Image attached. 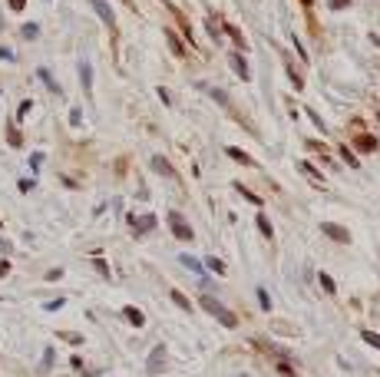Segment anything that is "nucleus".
<instances>
[{
  "label": "nucleus",
  "instance_id": "f257e3e1",
  "mask_svg": "<svg viewBox=\"0 0 380 377\" xmlns=\"http://www.w3.org/2000/svg\"><path fill=\"white\" fill-rule=\"evenodd\" d=\"M198 308L208 311V314H212V318H215L218 324H225V328H235V324H238L235 311H228L225 304H222L218 298H212V295H198Z\"/></svg>",
  "mask_w": 380,
  "mask_h": 377
},
{
  "label": "nucleus",
  "instance_id": "f03ea898",
  "mask_svg": "<svg viewBox=\"0 0 380 377\" xmlns=\"http://www.w3.org/2000/svg\"><path fill=\"white\" fill-rule=\"evenodd\" d=\"M169 228H172V235L182 238V242H192V238H195V232L189 228V222H185L179 212H169Z\"/></svg>",
  "mask_w": 380,
  "mask_h": 377
},
{
  "label": "nucleus",
  "instance_id": "7ed1b4c3",
  "mask_svg": "<svg viewBox=\"0 0 380 377\" xmlns=\"http://www.w3.org/2000/svg\"><path fill=\"white\" fill-rule=\"evenodd\" d=\"M321 228H324V235H327V238H334V242H341V245H347V242H350V232H347V228H344V225L324 222V225H321Z\"/></svg>",
  "mask_w": 380,
  "mask_h": 377
},
{
  "label": "nucleus",
  "instance_id": "20e7f679",
  "mask_svg": "<svg viewBox=\"0 0 380 377\" xmlns=\"http://www.w3.org/2000/svg\"><path fill=\"white\" fill-rule=\"evenodd\" d=\"M89 3L96 7V13L103 17V23H106L109 30H116V17H113V10H109V3H106V0H89Z\"/></svg>",
  "mask_w": 380,
  "mask_h": 377
},
{
  "label": "nucleus",
  "instance_id": "39448f33",
  "mask_svg": "<svg viewBox=\"0 0 380 377\" xmlns=\"http://www.w3.org/2000/svg\"><path fill=\"white\" fill-rule=\"evenodd\" d=\"M225 34L231 37V43H235V50H238V53H245V50H248V43H245V37H241V30L235 27V23H225Z\"/></svg>",
  "mask_w": 380,
  "mask_h": 377
},
{
  "label": "nucleus",
  "instance_id": "423d86ee",
  "mask_svg": "<svg viewBox=\"0 0 380 377\" xmlns=\"http://www.w3.org/2000/svg\"><path fill=\"white\" fill-rule=\"evenodd\" d=\"M79 83H83V93H86V96H93V70H89L86 60L79 63Z\"/></svg>",
  "mask_w": 380,
  "mask_h": 377
},
{
  "label": "nucleus",
  "instance_id": "0eeeda50",
  "mask_svg": "<svg viewBox=\"0 0 380 377\" xmlns=\"http://www.w3.org/2000/svg\"><path fill=\"white\" fill-rule=\"evenodd\" d=\"M129 225H136V232H152L155 228V215H129Z\"/></svg>",
  "mask_w": 380,
  "mask_h": 377
},
{
  "label": "nucleus",
  "instance_id": "6e6552de",
  "mask_svg": "<svg viewBox=\"0 0 380 377\" xmlns=\"http://www.w3.org/2000/svg\"><path fill=\"white\" fill-rule=\"evenodd\" d=\"M377 136H370V133H357V149L360 152H377Z\"/></svg>",
  "mask_w": 380,
  "mask_h": 377
},
{
  "label": "nucleus",
  "instance_id": "1a4fd4ad",
  "mask_svg": "<svg viewBox=\"0 0 380 377\" xmlns=\"http://www.w3.org/2000/svg\"><path fill=\"white\" fill-rule=\"evenodd\" d=\"M231 70L238 73V79H251V70H248V63H245L241 53H231Z\"/></svg>",
  "mask_w": 380,
  "mask_h": 377
},
{
  "label": "nucleus",
  "instance_id": "9d476101",
  "mask_svg": "<svg viewBox=\"0 0 380 377\" xmlns=\"http://www.w3.org/2000/svg\"><path fill=\"white\" fill-rule=\"evenodd\" d=\"M149 166L155 169V172H159V176H165V179H172V176H175V169L169 166V162H165L162 155H152V159H149Z\"/></svg>",
  "mask_w": 380,
  "mask_h": 377
},
{
  "label": "nucleus",
  "instance_id": "9b49d317",
  "mask_svg": "<svg viewBox=\"0 0 380 377\" xmlns=\"http://www.w3.org/2000/svg\"><path fill=\"white\" fill-rule=\"evenodd\" d=\"M122 318H126L132 328H142V324H146V314H142L139 308H132V304H129V308H122Z\"/></svg>",
  "mask_w": 380,
  "mask_h": 377
},
{
  "label": "nucleus",
  "instance_id": "f8f14e48",
  "mask_svg": "<svg viewBox=\"0 0 380 377\" xmlns=\"http://www.w3.org/2000/svg\"><path fill=\"white\" fill-rule=\"evenodd\" d=\"M162 364H165V344H159L149 357V371H162Z\"/></svg>",
  "mask_w": 380,
  "mask_h": 377
},
{
  "label": "nucleus",
  "instance_id": "ddd939ff",
  "mask_svg": "<svg viewBox=\"0 0 380 377\" xmlns=\"http://www.w3.org/2000/svg\"><path fill=\"white\" fill-rule=\"evenodd\" d=\"M182 265H185V268H192V271H195V275L202 278V281H208V275H205V268H202V262H198V258H192V255H182Z\"/></svg>",
  "mask_w": 380,
  "mask_h": 377
},
{
  "label": "nucleus",
  "instance_id": "4468645a",
  "mask_svg": "<svg viewBox=\"0 0 380 377\" xmlns=\"http://www.w3.org/2000/svg\"><path fill=\"white\" fill-rule=\"evenodd\" d=\"M225 152H228V155H231V159H235V162H241V166H255V159H251V155H248V152H241L238 146H228Z\"/></svg>",
  "mask_w": 380,
  "mask_h": 377
},
{
  "label": "nucleus",
  "instance_id": "2eb2a0df",
  "mask_svg": "<svg viewBox=\"0 0 380 377\" xmlns=\"http://www.w3.org/2000/svg\"><path fill=\"white\" fill-rule=\"evenodd\" d=\"M298 169H301V176H307L311 182H317V186H324V176L317 172L314 166H307V162H298Z\"/></svg>",
  "mask_w": 380,
  "mask_h": 377
},
{
  "label": "nucleus",
  "instance_id": "dca6fc26",
  "mask_svg": "<svg viewBox=\"0 0 380 377\" xmlns=\"http://www.w3.org/2000/svg\"><path fill=\"white\" fill-rule=\"evenodd\" d=\"M172 301H175V308H182V311H195V308H192V301L185 298L179 288H172Z\"/></svg>",
  "mask_w": 380,
  "mask_h": 377
},
{
  "label": "nucleus",
  "instance_id": "f3484780",
  "mask_svg": "<svg viewBox=\"0 0 380 377\" xmlns=\"http://www.w3.org/2000/svg\"><path fill=\"white\" fill-rule=\"evenodd\" d=\"M93 268H96V271H99V275H103V278H113V271H109V265H106V258L99 255V252H96V255H93Z\"/></svg>",
  "mask_w": 380,
  "mask_h": 377
},
{
  "label": "nucleus",
  "instance_id": "a211bd4d",
  "mask_svg": "<svg viewBox=\"0 0 380 377\" xmlns=\"http://www.w3.org/2000/svg\"><path fill=\"white\" fill-rule=\"evenodd\" d=\"M235 188H238V195H245V199H248L251 205H261V199H258V195H255V192H251L248 186H241V182H235Z\"/></svg>",
  "mask_w": 380,
  "mask_h": 377
},
{
  "label": "nucleus",
  "instance_id": "6ab92c4d",
  "mask_svg": "<svg viewBox=\"0 0 380 377\" xmlns=\"http://www.w3.org/2000/svg\"><path fill=\"white\" fill-rule=\"evenodd\" d=\"M317 281H321V288H324V291H331V295H334V291H337V285H334V278L327 275V271H321V275H317Z\"/></svg>",
  "mask_w": 380,
  "mask_h": 377
},
{
  "label": "nucleus",
  "instance_id": "aec40b11",
  "mask_svg": "<svg viewBox=\"0 0 380 377\" xmlns=\"http://www.w3.org/2000/svg\"><path fill=\"white\" fill-rule=\"evenodd\" d=\"M360 341H367L370 347H377V351H380V334L377 331H360Z\"/></svg>",
  "mask_w": 380,
  "mask_h": 377
},
{
  "label": "nucleus",
  "instance_id": "412c9836",
  "mask_svg": "<svg viewBox=\"0 0 380 377\" xmlns=\"http://www.w3.org/2000/svg\"><path fill=\"white\" fill-rule=\"evenodd\" d=\"M341 159H344V162H347V166H350V169H357V166H360V162H357V155L350 152L347 146H341Z\"/></svg>",
  "mask_w": 380,
  "mask_h": 377
},
{
  "label": "nucleus",
  "instance_id": "4be33fe9",
  "mask_svg": "<svg viewBox=\"0 0 380 377\" xmlns=\"http://www.w3.org/2000/svg\"><path fill=\"white\" fill-rule=\"evenodd\" d=\"M205 265H208V271H215V275H228V268L218 262V258H205Z\"/></svg>",
  "mask_w": 380,
  "mask_h": 377
},
{
  "label": "nucleus",
  "instance_id": "5701e85b",
  "mask_svg": "<svg viewBox=\"0 0 380 377\" xmlns=\"http://www.w3.org/2000/svg\"><path fill=\"white\" fill-rule=\"evenodd\" d=\"M258 232L265 235V238H271L274 235V228H271V222H268V219H265V215H258Z\"/></svg>",
  "mask_w": 380,
  "mask_h": 377
},
{
  "label": "nucleus",
  "instance_id": "b1692460",
  "mask_svg": "<svg viewBox=\"0 0 380 377\" xmlns=\"http://www.w3.org/2000/svg\"><path fill=\"white\" fill-rule=\"evenodd\" d=\"M20 34H23V40H37V37H40V27H37V23H27Z\"/></svg>",
  "mask_w": 380,
  "mask_h": 377
},
{
  "label": "nucleus",
  "instance_id": "393cba45",
  "mask_svg": "<svg viewBox=\"0 0 380 377\" xmlns=\"http://www.w3.org/2000/svg\"><path fill=\"white\" fill-rule=\"evenodd\" d=\"M165 40H169V46H172L175 53H182V50H185V46H182V43H179V37H175V34H172V30H165Z\"/></svg>",
  "mask_w": 380,
  "mask_h": 377
},
{
  "label": "nucleus",
  "instance_id": "a878e982",
  "mask_svg": "<svg viewBox=\"0 0 380 377\" xmlns=\"http://www.w3.org/2000/svg\"><path fill=\"white\" fill-rule=\"evenodd\" d=\"M307 119L314 122V126H317V129H321V133H324V129H327V122L321 119V116H317V110H307Z\"/></svg>",
  "mask_w": 380,
  "mask_h": 377
},
{
  "label": "nucleus",
  "instance_id": "bb28decb",
  "mask_svg": "<svg viewBox=\"0 0 380 377\" xmlns=\"http://www.w3.org/2000/svg\"><path fill=\"white\" fill-rule=\"evenodd\" d=\"M40 79H43V83H46L50 89H53V93H60V86H56V79L50 76V70H40Z\"/></svg>",
  "mask_w": 380,
  "mask_h": 377
},
{
  "label": "nucleus",
  "instance_id": "cd10ccee",
  "mask_svg": "<svg viewBox=\"0 0 380 377\" xmlns=\"http://www.w3.org/2000/svg\"><path fill=\"white\" fill-rule=\"evenodd\" d=\"M258 301H261V311H271V298H268L265 288H258Z\"/></svg>",
  "mask_w": 380,
  "mask_h": 377
},
{
  "label": "nucleus",
  "instance_id": "c85d7f7f",
  "mask_svg": "<svg viewBox=\"0 0 380 377\" xmlns=\"http://www.w3.org/2000/svg\"><path fill=\"white\" fill-rule=\"evenodd\" d=\"M7 139H10V146H20V129H13V126H7Z\"/></svg>",
  "mask_w": 380,
  "mask_h": 377
},
{
  "label": "nucleus",
  "instance_id": "c756f323",
  "mask_svg": "<svg viewBox=\"0 0 380 377\" xmlns=\"http://www.w3.org/2000/svg\"><path fill=\"white\" fill-rule=\"evenodd\" d=\"M155 93L162 96V103H165V106H172V93H169V89H165V86H159V89H155Z\"/></svg>",
  "mask_w": 380,
  "mask_h": 377
},
{
  "label": "nucleus",
  "instance_id": "7c9ffc66",
  "mask_svg": "<svg viewBox=\"0 0 380 377\" xmlns=\"http://www.w3.org/2000/svg\"><path fill=\"white\" fill-rule=\"evenodd\" d=\"M63 304H66L63 298H53V301H46V311H60V308H63Z\"/></svg>",
  "mask_w": 380,
  "mask_h": 377
},
{
  "label": "nucleus",
  "instance_id": "2f4dec72",
  "mask_svg": "<svg viewBox=\"0 0 380 377\" xmlns=\"http://www.w3.org/2000/svg\"><path fill=\"white\" fill-rule=\"evenodd\" d=\"M291 43H294V50H298V56H301V60H307V50H304V46H301V40H298V37H294Z\"/></svg>",
  "mask_w": 380,
  "mask_h": 377
},
{
  "label": "nucleus",
  "instance_id": "473e14b6",
  "mask_svg": "<svg viewBox=\"0 0 380 377\" xmlns=\"http://www.w3.org/2000/svg\"><path fill=\"white\" fill-rule=\"evenodd\" d=\"M307 149H311V152H327V146L317 143V139H314V143H307Z\"/></svg>",
  "mask_w": 380,
  "mask_h": 377
},
{
  "label": "nucleus",
  "instance_id": "72a5a7b5",
  "mask_svg": "<svg viewBox=\"0 0 380 377\" xmlns=\"http://www.w3.org/2000/svg\"><path fill=\"white\" fill-rule=\"evenodd\" d=\"M344 7H350V0H331V10H344Z\"/></svg>",
  "mask_w": 380,
  "mask_h": 377
},
{
  "label": "nucleus",
  "instance_id": "f704fd0d",
  "mask_svg": "<svg viewBox=\"0 0 380 377\" xmlns=\"http://www.w3.org/2000/svg\"><path fill=\"white\" fill-rule=\"evenodd\" d=\"M79 119H83V113H79V110H70V122H73V126H79Z\"/></svg>",
  "mask_w": 380,
  "mask_h": 377
},
{
  "label": "nucleus",
  "instance_id": "c9c22d12",
  "mask_svg": "<svg viewBox=\"0 0 380 377\" xmlns=\"http://www.w3.org/2000/svg\"><path fill=\"white\" fill-rule=\"evenodd\" d=\"M23 7H27V0H10V10H17V13H20Z\"/></svg>",
  "mask_w": 380,
  "mask_h": 377
},
{
  "label": "nucleus",
  "instance_id": "e433bc0d",
  "mask_svg": "<svg viewBox=\"0 0 380 377\" xmlns=\"http://www.w3.org/2000/svg\"><path fill=\"white\" fill-rule=\"evenodd\" d=\"M33 188V179H20V192H30Z\"/></svg>",
  "mask_w": 380,
  "mask_h": 377
},
{
  "label": "nucleus",
  "instance_id": "4c0bfd02",
  "mask_svg": "<svg viewBox=\"0 0 380 377\" xmlns=\"http://www.w3.org/2000/svg\"><path fill=\"white\" fill-rule=\"evenodd\" d=\"M10 271V262H0V275H7Z\"/></svg>",
  "mask_w": 380,
  "mask_h": 377
},
{
  "label": "nucleus",
  "instance_id": "58836bf2",
  "mask_svg": "<svg viewBox=\"0 0 380 377\" xmlns=\"http://www.w3.org/2000/svg\"><path fill=\"white\" fill-rule=\"evenodd\" d=\"M301 3H304V10L311 13V7H314V0H301Z\"/></svg>",
  "mask_w": 380,
  "mask_h": 377
},
{
  "label": "nucleus",
  "instance_id": "ea45409f",
  "mask_svg": "<svg viewBox=\"0 0 380 377\" xmlns=\"http://www.w3.org/2000/svg\"><path fill=\"white\" fill-rule=\"evenodd\" d=\"M0 301H3V298H0Z\"/></svg>",
  "mask_w": 380,
  "mask_h": 377
}]
</instances>
